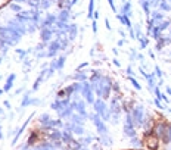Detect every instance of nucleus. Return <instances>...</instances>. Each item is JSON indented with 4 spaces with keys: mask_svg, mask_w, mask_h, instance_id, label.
I'll use <instances>...</instances> for the list:
<instances>
[{
    "mask_svg": "<svg viewBox=\"0 0 171 150\" xmlns=\"http://www.w3.org/2000/svg\"><path fill=\"white\" fill-rule=\"evenodd\" d=\"M94 109H96V113L99 116H103V119H109L111 113L106 112L108 109H106V104H105V101L102 99H98V101H94Z\"/></svg>",
    "mask_w": 171,
    "mask_h": 150,
    "instance_id": "obj_1",
    "label": "nucleus"
},
{
    "mask_svg": "<svg viewBox=\"0 0 171 150\" xmlns=\"http://www.w3.org/2000/svg\"><path fill=\"white\" fill-rule=\"evenodd\" d=\"M81 91H83V94H84L86 100L88 101V103H94V97H93V90H92V85L88 83H83V87H81Z\"/></svg>",
    "mask_w": 171,
    "mask_h": 150,
    "instance_id": "obj_2",
    "label": "nucleus"
},
{
    "mask_svg": "<svg viewBox=\"0 0 171 150\" xmlns=\"http://www.w3.org/2000/svg\"><path fill=\"white\" fill-rule=\"evenodd\" d=\"M92 119H93V122H94L96 128L99 130V133L102 134V135H105V134H106V127H105V124L102 122L100 116H99V115L96 113V115H93V116H92Z\"/></svg>",
    "mask_w": 171,
    "mask_h": 150,
    "instance_id": "obj_3",
    "label": "nucleus"
},
{
    "mask_svg": "<svg viewBox=\"0 0 171 150\" xmlns=\"http://www.w3.org/2000/svg\"><path fill=\"white\" fill-rule=\"evenodd\" d=\"M133 121L139 125H142V122H143V107L142 106H137L133 110Z\"/></svg>",
    "mask_w": 171,
    "mask_h": 150,
    "instance_id": "obj_4",
    "label": "nucleus"
},
{
    "mask_svg": "<svg viewBox=\"0 0 171 150\" xmlns=\"http://www.w3.org/2000/svg\"><path fill=\"white\" fill-rule=\"evenodd\" d=\"M61 49V44H59V41H52L50 43V47H49V56H55L56 54V51Z\"/></svg>",
    "mask_w": 171,
    "mask_h": 150,
    "instance_id": "obj_5",
    "label": "nucleus"
},
{
    "mask_svg": "<svg viewBox=\"0 0 171 150\" xmlns=\"http://www.w3.org/2000/svg\"><path fill=\"white\" fill-rule=\"evenodd\" d=\"M50 37H52L50 28H43V30H41V38H43V41H49Z\"/></svg>",
    "mask_w": 171,
    "mask_h": 150,
    "instance_id": "obj_6",
    "label": "nucleus"
},
{
    "mask_svg": "<svg viewBox=\"0 0 171 150\" xmlns=\"http://www.w3.org/2000/svg\"><path fill=\"white\" fill-rule=\"evenodd\" d=\"M124 131H125V134H127L128 137H134V135H136V131H134L133 125H128V124H125V127H124Z\"/></svg>",
    "mask_w": 171,
    "mask_h": 150,
    "instance_id": "obj_7",
    "label": "nucleus"
},
{
    "mask_svg": "<svg viewBox=\"0 0 171 150\" xmlns=\"http://www.w3.org/2000/svg\"><path fill=\"white\" fill-rule=\"evenodd\" d=\"M152 21H151V25H154V24H156V22H161L162 21V15L159 13V12H154V15H152Z\"/></svg>",
    "mask_w": 171,
    "mask_h": 150,
    "instance_id": "obj_8",
    "label": "nucleus"
},
{
    "mask_svg": "<svg viewBox=\"0 0 171 150\" xmlns=\"http://www.w3.org/2000/svg\"><path fill=\"white\" fill-rule=\"evenodd\" d=\"M14 80H15V75H10V77H9V80L6 81V85H4V91H9V90H10V87H12V83H14Z\"/></svg>",
    "mask_w": 171,
    "mask_h": 150,
    "instance_id": "obj_9",
    "label": "nucleus"
},
{
    "mask_svg": "<svg viewBox=\"0 0 171 150\" xmlns=\"http://www.w3.org/2000/svg\"><path fill=\"white\" fill-rule=\"evenodd\" d=\"M59 21H61V22H67V21H68V10H62V12H61Z\"/></svg>",
    "mask_w": 171,
    "mask_h": 150,
    "instance_id": "obj_10",
    "label": "nucleus"
},
{
    "mask_svg": "<svg viewBox=\"0 0 171 150\" xmlns=\"http://www.w3.org/2000/svg\"><path fill=\"white\" fill-rule=\"evenodd\" d=\"M118 19H120L122 24H125L128 28H131V24H130V21L127 19V16H125V15H120V16H118Z\"/></svg>",
    "mask_w": 171,
    "mask_h": 150,
    "instance_id": "obj_11",
    "label": "nucleus"
},
{
    "mask_svg": "<svg viewBox=\"0 0 171 150\" xmlns=\"http://www.w3.org/2000/svg\"><path fill=\"white\" fill-rule=\"evenodd\" d=\"M159 4H161V9L162 10H171V6L168 4V1H161Z\"/></svg>",
    "mask_w": 171,
    "mask_h": 150,
    "instance_id": "obj_12",
    "label": "nucleus"
},
{
    "mask_svg": "<svg viewBox=\"0 0 171 150\" xmlns=\"http://www.w3.org/2000/svg\"><path fill=\"white\" fill-rule=\"evenodd\" d=\"M69 34H71V38H75V35H77V27L75 25L69 27Z\"/></svg>",
    "mask_w": 171,
    "mask_h": 150,
    "instance_id": "obj_13",
    "label": "nucleus"
},
{
    "mask_svg": "<svg viewBox=\"0 0 171 150\" xmlns=\"http://www.w3.org/2000/svg\"><path fill=\"white\" fill-rule=\"evenodd\" d=\"M93 7H94V0H90V4H88V16L93 15Z\"/></svg>",
    "mask_w": 171,
    "mask_h": 150,
    "instance_id": "obj_14",
    "label": "nucleus"
},
{
    "mask_svg": "<svg viewBox=\"0 0 171 150\" xmlns=\"http://www.w3.org/2000/svg\"><path fill=\"white\" fill-rule=\"evenodd\" d=\"M34 150H53V147L49 146V144H43V146H40V147H35Z\"/></svg>",
    "mask_w": 171,
    "mask_h": 150,
    "instance_id": "obj_15",
    "label": "nucleus"
},
{
    "mask_svg": "<svg viewBox=\"0 0 171 150\" xmlns=\"http://www.w3.org/2000/svg\"><path fill=\"white\" fill-rule=\"evenodd\" d=\"M69 128H71L72 131H75V133H78V134H81V133H83V128H81V127H77V125H71Z\"/></svg>",
    "mask_w": 171,
    "mask_h": 150,
    "instance_id": "obj_16",
    "label": "nucleus"
},
{
    "mask_svg": "<svg viewBox=\"0 0 171 150\" xmlns=\"http://www.w3.org/2000/svg\"><path fill=\"white\" fill-rule=\"evenodd\" d=\"M130 81L133 83V85H134V88H137V90H140V88H142V87H140V84L137 83V81L134 80V78H133V77H130Z\"/></svg>",
    "mask_w": 171,
    "mask_h": 150,
    "instance_id": "obj_17",
    "label": "nucleus"
},
{
    "mask_svg": "<svg viewBox=\"0 0 171 150\" xmlns=\"http://www.w3.org/2000/svg\"><path fill=\"white\" fill-rule=\"evenodd\" d=\"M64 62H65V57H61V59L56 62V68H62L64 66Z\"/></svg>",
    "mask_w": 171,
    "mask_h": 150,
    "instance_id": "obj_18",
    "label": "nucleus"
},
{
    "mask_svg": "<svg viewBox=\"0 0 171 150\" xmlns=\"http://www.w3.org/2000/svg\"><path fill=\"white\" fill-rule=\"evenodd\" d=\"M168 25H170V22H167V21H164V22H162V24L159 25V28H161V31H164V30H165V28H167Z\"/></svg>",
    "mask_w": 171,
    "mask_h": 150,
    "instance_id": "obj_19",
    "label": "nucleus"
},
{
    "mask_svg": "<svg viewBox=\"0 0 171 150\" xmlns=\"http://www.w3.org/2000/svg\"><path fill=\"white\" fill-rule=\"evenodd\" d=\"M142 41H140V44H142V47H145V46H148V40L146 38H140Z\"/></svg>",
    "mask_w": 171,
    "mask_h": 150,
    "instance_id": "obj_20",
    "label": "nucleus"
},
{
    "mask_svg": "<svg viewBox=\"0 0 171 150\" xmlns=\"http://www.w3.org/2000/svg\"><path fill=\"white\" fill-rule=\"evenodd\" d=\"M156 74H158V77H159V78H162V71H161L158 66H156Z\"/></svg>",
    "mask_w": 171,
    "mask_h": 150,
    "instance_id": "obj_21",
    "label": "nucleus"
},
{
    "mask_svg": "<svg viewBox=\"0 0 171 150\" xmlns=\"http://www.w3.org/2000/svg\"><path fill=\"white\" fill-rule=\"evenodd\" d=\"M108 1H109V4H111L112 10H117V9H115V4H114V0H108Z\"/></svg>",
    "mask_w": 171,
    "mask_h": 150,
    "instance_id": "obj_22",
    "label": "nucleus"
},
{
    "mask_svg": "<svg viewBox=\"0 0 171 150\" xmlns=\"http://www.w3.org/2000/svg\"><path fill=\"white\" fill-rule=\"evenodd\" d=\"M77 78H78V80H86V77L83 74H77Z\"/></svg>",
    "mask_w": 171,
    "mask_h": 150,
    "instance_id": "obj_23",
    "label": "nucleus"
},
{
    "mask_svg": "<svg viewBox=\"0 0 171 150\" xmlns=\"http://www.w3.org/2000/svg\"><path fill=\"white\" fill-rule=\"evenodd\" d=\"M12 9H14V10H21V7H19L18 4H12Z\"/></svg>",
    "mask_w": 171,
    "mask_h": 150,
    "instance_id": "obj_24",
    "label": "nucleus"
},
{
    "mask_svg": "<svg viewBox=\"0 0 171 150\" xmlns=\"http://www.w3.org/2000/svg\"><path fill=\"white\" fill-rule=\"evenodd\" d=\"M96 27H98V25H96V21H93V31H94V33L98 31V28H96Z\"/></svg>",
    "mask_w": 171,
    "mask_h": 150,
    "instance_id": "obj_25",
    "label": "nucleus"
},
{
    "mask_svg": "<svg viewBox=\"0 0 171 150\" xmlns=\"http://www.w3.org/2000/svg\"><path fill=\"white\" fill-rule=\"evenodd\" d=\"M167 93H168V94L171 96V87H167Z\"/></svg>",
    "mask_w": 171,
    "mask_h": 150,
    "instance_id": "obj_26",
    "label": "nucleus"
},
{
    "mask_svg": "<svg viewBox=\"0 0 171 150\" xmlns=\"http://www.w3.org/2000/svg\"><path fill=\"white\" fill-rule=\"evenodd\" d=\"M93 150H102V149H100V147H98V146H94V147H93Z\"/></svg>",
    "mask_w": 171,
    "mask_h": 150,
    "instance_id": "obj_27",
    "label": "nucleus"
},
{
    "mask_svg": "<svg viewBox=\"0 0 171 150\" xmlns=\"http://www.w3.org/2000/svg\"><path fill=\"white\" fill-rule=\"evenodd\" d=\"M170 1H171V0H170Z\"/></svg>",
    "mask_w": 171,
    "mask_h": 150,
    "instance_id": "obj_28",
    "label": "nucleus"
}]
</instances>
